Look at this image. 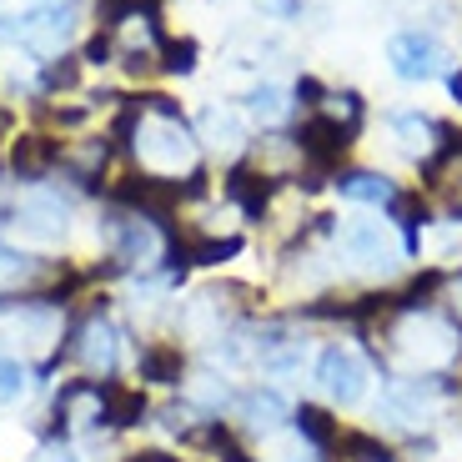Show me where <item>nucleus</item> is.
Masks as SVG:
<instances>
[{"label": "nucleus", "mask_w": 462, "mask_h": 462, "mask_svg": "<svg viewBox=\"0 0 462 462\" xmlns=\"http://www.w3.org/2000/svg\"><path fill=\"white\" fill-rule=\"evenodd\" d=\"M382 372H452L462 362V327L432 307H393L372 327H362Z\"/></svg>", "instance_id": "obj_1"}, {"label": "nucleus", "mask_w": 462, "mask_h": 462, "mask_svg": "<svg viewBox=\"0 0 462 462\" xmlns=\"http://www.w3.org/2000/svg\"><path fill=\"white\" fill-rule=\"evenodd\" d=\"M136 156L151 176H197L201 141L186 126L181 106H171V96H146L136 121Z\"/></svg>", "instance_id": "obj_2"}, {"label": "nucleus", "mask_w": 462, "mask_h": 462, "mask_svg": "<svg viewBox=\"0 0 462 462\" xmlns=\"http://www.w3.org/2000/svg\"><path fill=\"white\" fill-rule=\"evenodd\" d=\"M332 242H337V256L352 272H362V277H393L397 266H402V246H393V236H387L382 221L346 217V221H337Z\"/></svg>", "instance_id": "obj_3"}, {"label": "nucleus", "mask_w": 462, "mask_h": 462, "mask_svg": "<svg viewBox=\"0 0 462 462\" xmlns=\"http://www.w3.org/2000/svg\"><path fill=\"white\" fill-rule=\"evenodd\" d=\"M60 357L81 362L86 372H111L116 362H121V327H116L111 317L101 312V307H96L91 317H81V322L66 332V346L56 352V362H60ZM56 362H51V367H56ZM51 367H46V372H51Z\"/></svg>", "instance_id": "obj_4"}, {"label": "nucleus", "mask_w": 462, "mask_h": 462, "mask_svg": "<svg viewBox=\"0 0 462 462\" xmlns=\"http://www.w3.org/2000/svg\"><path fill=\"white\" fill-rule=\"evenodd\" d=\"M367 382H372V372H367V357H362L357 346H342V342L322 346V357H317V387H322L327 402L357 407L367 397Z\"/></svg>", "instance_id": "obj_5"}, {"label": "nucleus", "mask_w": 462, "mask_h": 462, "mask_svg": "<svg viewBox=\"0 0 462 462\" xmlns=\"http://www.w3.org/2000/svg\"><path fill=\"white\" fill-rule=\"evenodd\" d=\"M101 231H106V242H111L116 266H136V262L146 266V262L162 256V231H156V221L141 217V211H131V207L106 211Z\"/></svg>", "instance_id": "obj_6"}, {"label": "nucleus", "mask_w": 462, "mask_h": 462, "mask_svg": "<svg viewBox=\"0 0 462 462\" xmlns=\"http://www.w3.org/2000/svg\"><path fill=\"white\" fill-rule=\"evenodd\" d=\"M291 141H297V156L312 166V171H337V166H342V156L352 151V131H346L342 121H332L327 111L307 116Z\"/></svg>", "instance_id": "obj_7"}, {"label": "nucleus", "mask_w": 462, "mask_h": 462, "mask_svg": "<svg viewBox=\"0 0 462 462\" xmlns=\"http://www.w3.org/2000/svg\"><path fill=\"white\" fill-rule=\"evenodd\" d=\"M422 186H428V197L448 211V221L462 226V136L457 131L422 162Z\"/></svg>", "instance_id": "obj_8"}, {"label": "nucleus", "mask_w": 462, "mask_h": 462, "mask_svg": "<svg viewBox=\"0 0 462 462\" xmlns=\"http://www.w3.org/2000/svg\"><path fill=\"white\" fill-rule=\"evenodd\" d=\"M387 60H393V70L402 81H438L442 70H448V51L428 31H397L387 41Z\"/></svg>", "instance_id": "obj_9"}, {"label": "nucleus", "mask_w": 462, "mask_h": 462, "mask_svg": "<svg viewBox=\"0 0 462 462\" xmlns=\"http://www.w3.org/2000/svg\"><path fill=\"white\" fill-rule=\"evenodd\" d=\"M277 176H266L262 166H252V162H236L231 166V176H226V197H231V207L242 211L246 221H266L272 217V201H277Z\"/></svg>", "instance_id": "obj_10"}, {"label": "nucleus", "mask_w": 462, "mask_h": 462, "mask_svg": "<svg viewBox=\"0 0 462 462\" xmlns=\"http://www.w3.org/2000/svg\"><path fill=\"white\" fill-rule=\"evenodd\" d=\"M231 412H236V422H246L252 432H277L282 422H291V407L287 397L277 393V387H242V393L231 397Z\"/></svg>", "instance_id": "obj_11"}, {"label": "nucleus", "mask_w": 462, "mask_h": 462, "mask_svg": "<svg viewBox=\"0 0 462 462\" xmlns=\"http://www.w3.org/2000/svg\"><path fill=\"white\" fill-rule=\"evenodd\" d=\"M393 136H397V146L422 166L432 151L452 136V126H442V121H432V116H422V111H397L393 116Z\"/></svg>", "instance_id": "obj_12"}, {"label": "nucleus", "mask_w": 462, "mask_h": 462, "mask_svg": "<svg viewBox=\"0 0 462 462\" xmlns=\"http://www.w3.org/2000/svg\"><path fill=\"white\" fill-rule=\"evenodd\" d=\"M5 226H21L31 242H60L66 236V201H56V197H41V201H25V207H15L11 211V221Z\"/></svg>", "instance_id": "obj_13"}, {"label": "nucleus", "mask_w": 462, "mask_h": 462, "mask_svg": "<svg viewBox=\"0 0 462 462\" xmlns=\"http://www.w3.org/2000/svg\"><path fill=\"white\" fill-rule=\"evenodd\" d=\"M337 191H342L346 201H357V207H393L397 201V181L382 171H367V166H352V171H337Z\"/></svg>", "instance_id": "obj_14"}, {"label": "nucleus", "mask_w": 462, "mask_h": 462, "mask_svg": "<svg viewBox=\"0 0 462 462\" xmlns=\"http://www.w3.org/2000/svg\"><path fill=\"white\" fill-rule=\"evenodd\" d=\"M60 166V146L51 136H15L11 141V171L21 181H41Z\"/></svg>", "instance_id": "obj_15"}, {"label": "nucleus", "mask_w": 462, "mask_h": 462, "mask_svg": "<svg viewBox=\"0 0 462 462\" xmlns=\"http://www.w3.org/2000/svg\"><path fill=\"white\" fill-rule=\"evenodd\" d=\"M136 372L141 382H156V387H176L186 377V352L176 342H146L136 352Z\"/></svg>", "instance_id": "obj_16"}, {"label": "nucleus", "mask_w": 462, "mask_h": 462, "mask_svg": "<svg viewBox=\"0 0 462 462\" xmlns=\"http://www.w3.org/2000/svg\"><path fill=\"white\" fill-rule=\"evenodd\" d=\"M197 141H207V146L236 156V151L246 146V121H242V111H231V106H207V111H201Z\"/></svg>", "instance_id": "obj_17"}, {"label": "nucleus", "mask_w": 462, "mask_h": 462, "mask_svg": "<svg viewBox=\"0 0 462 462\" xmlns=\"http://www.w3.org/2000/svg\"><path fill=\"white\" fill-rule=\"evenodd\" d=\"M291 432H297L307 448L317 452V457H327V452L342 442V428L332 422V412H322L317 402H301V407H291Z\"/></svg>", "instance_id": "obj_18"}, {"label": "nucleus", "mask_w": 462, "mask_h": 462, "mask_svg": "<svg viewBox=\"0 0 462 462\" xmlns=\"http://www.w3.org/2000/svg\"><path fill=\"white\" fill-rule=\"evenodd\" d=\"M387 217L402 231V256H422V226H428V201L417 191H397V201L387 207Z\"/></svg>", "instance_id": "obj_19"}, {"label": "nucleus", "mask_w": 462, "mask_h": 462, "mask_svg": "<svg viewBox=\"0 0 462 462\" xmlns=\"http://www.w3.org/2000/svg\"><path fill=\"white\" fill-rule=\"evenodd\" d=\"M35 277H41V262H35L31 252H15V246L0 242V297L25 287V282H35Z\"/></svg>", "instance_id": "obj_20"}, {"label": "nucleus", "mask_w": 462, "mask_h": 462, "mask_svg": "<svg viewBox=\"0 0 462 462\" xmlns=\"http://www.w3.org/2000/svg\"><path fill=\"white\" fill-rule=\"evenodd\" d=\"M242 116H252V121H262V126L282 121V116H287V96H282V86H272V81L252 86L246 101H242Z\"/></svg>", "instance_id": "obj_21"}, {"label": "nucleus", "mask_w": 462, "mask_h": 462, "mask_svg": "<svg viewBox=\"0 0 462 462\" xmlns=\"http://www.w3.org/2000/svg\"><path fill=\"white\" fill-rule=\"evenodd\" d=\"M236 252H242V236H207V242L186 246V262L191 266H221V262H231Z\"/></svg>", "instance_id": "obj_22"}, {"label": "nucleus", "mask_w": 462, "mask_h": 462, "mask_svg": "<svg viewBox=\"0 0 462 462\" xmlns=\"http://www.w3.org/2000/svg\"><path fill=\"white\" fill-rule=\"evenodd\" d=\"M201 442H207V448H217V457H221V462H256L252 452H246L242 442H236V432H231L226 422H221V417L201 428Z\"/></svg>", "instance_id": "obj_23"}, {"label": "nucleus", "mask_w": 462, "mask_h": 462, "mask_svg": "<svg viewBox=\"0 0 462 462\" xmlns=\"http://www.w3.org/2000/svg\"><path fill=\"white\" fill-rule=\"evenodd\" d=\"M162 66L171 70V76H191L197 70V41H162Z\"/></svg>", "instance_id": "obj_24"}, {"label": "nucleus", "mask_w": 462, "mask_h": 462, "mask_svg": "<svg viewBox=\"0 0 462 462\" xmlns=\"http://www.w3.org/2000/svg\"><path fill=\"white\" fill-rule=\"evenodd\" d=\"M21 393H25V367L0 352V402H15Z\"/></svg>", "instance_id": "obj_25"}, {"label": "nucleus", "mask_w": 462, "mask_h": 462, "mask_svg": "<svg viewBox=\"0 0 462 462\" xmlns=\"http://www.w3.org/2000/svg\"><path fill=\"white\" fill-rule=\"evenodd\" d=\"M438 307L462 327V272H442V291H438Z\"/></svg>", "instance_id": "obj_26"}, {"label": "nucleus", "mask_w": 462, "mask_h": 462, "mask_svg": "<svg viewBox=\"0 0 462 462\" xmlns=\"http://www.w3.org/2000/svg\"><path fill=\"white\" fill-rule=\"evenodd\" d=\"M262 5H266L272 15H282V21H291V15L301 11V0H262Z\"/></svg>", "instance_id": "obj_27"}, {"label": "nucleus", "mask_w": 462, "mask_h": 462, "mask_svg": "<svg viewBox=\"0 0 462 462\" xmlns=\"http://www.w3.org/2000/svg\"><path fill=\"white\" fill-rule=\"evenodd\" d=\"M35 462H76V457H70L60 442H51V448H41V457H35Z\"/></svg>", "instance_id": "obj_28"}, {"label": "nucleus", "mask_w": 462, "mask_h": 462, "mask_svg": "<svg viewBox=\"0 0 462 462\" xmlns=\"http://www.w3.org/2000/svg\"><path fill=\"white\" fill-rule=\"evenodd\" d=\"M448 91H452V101H462V70H448Z\"/></svg>", "instance_id": "obj_29"}]
</instances>
